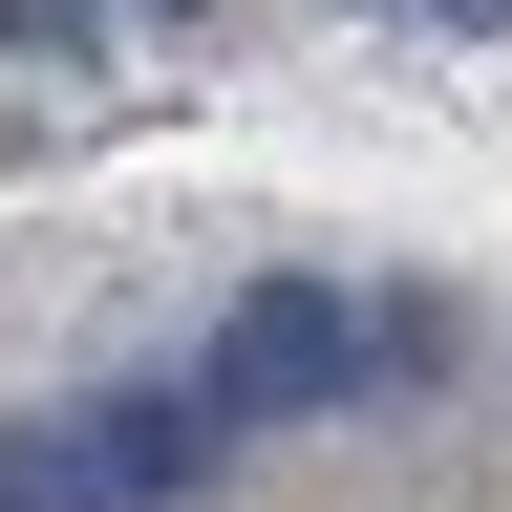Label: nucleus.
<instances>
[{
    "instance_id": "20e7f679",
    "label": "nucleus",
    "mask_w": 512,
    "mask_h": 512,
    "mask_svg": "<svg viewBox=\"0 0 512 512\" xmlns=\"http://www.w3.org/2000/svg\"><path fill=\"white\" fill-rule=\"evenodd\" d=\"M150 22H192V0H150Z\"/></svg>"
},
{
    "instance_id": "f03ea898",
    "label": "nucleus",
    "mask_w": 512,
    "mask_h": 512,
    "mask_svg": "<svg viewBox=\"0 0 512 512\" xmlns=\"http://www.w3.org/2000/svg\"><path fill=\"white\" fill-rule=\"evenodd\" d=\"M363 363H384V320H363V299H320V278H256V299L214 320V363H192V406H214V427H299V406H342Z\"/></svg>"
},
{
    "instance_id": "f257e3e1",
    "label": "nucleus",
    "mask_w": 512,
    "mask_h": 512,
    "mask_svg": "<svg viewBox=\"0 0 512 512\" xmlns=\"http://www.w3.org/2000/svg\"><path fill=\"white\" fill-rule=\"evenodd\" d=\"M235 470V427L192 406V384H128V406H64L0 448V512H150V491H214Z\"/></svg>"
},
{
    "instance_id": "7ed1b4c3",
    "label": "nucleus",
    "mask_w": 512,
    "mask_h": 512,
    "mask_svg": "<svg viewBox=\"0 0 512 512\" xmlns=\"http://www.w3.org/2000/svg\"><path fill=\"white\" fill-rule=\"evenodd\" d=\"M0 43H22V64H64V43H86V0H0Z\"/></svg>"
}]
</instances>
